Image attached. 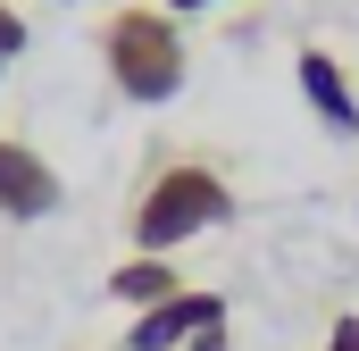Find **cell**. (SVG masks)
<instances>
[{
    "label": "cell",
    "mask_w": 359,
    "mask_h": 351,
    "mask_svg": "<svg viewBox=\"0 0 359 351\" xmlns=\"http://www.w3.org/2000/svg\"><path fill=\"white\" fill-rule=\"evenodd\" d=\"M226 218H234V184H226V168H209V159H159V168L134 184L126 243H134V251H159V260H176L184 243L217 234Z\"/></svg>",
    "instance_id": "obj_1"
},
{
    "label": "cell",
    "mask_w": 359,
    "mask_h": 351,
    "mask_svg": "<svg viewBox=\"0 0 359 351\" xmlns=\"http://www.w3.org/2000/svg\"><path fill=\"white\" fill-rule=\"evenodd\" d=\"M100 67H109V84L117 100H134V109H168L192 76V51H184V25L159 8V0H126V8H109L100 17Z\"/></svg>",
    "instance_id": "obj_2"
},
{
    "label": "cell",
    "mask_w": 359,
    "mask_h": 351,
    "mask_svg": "<svg viewBox=\"0 0 359 351\" xmlns=\"http://www.w3.org/2000/svg\"><path fill=\"white\" fill-rule=\"evenodd\" d=\"M67 201V184L59 168L34 151V143H17V134H0V218H17V226H34V218H50Z\"/></svg>",
    "instance_id": "obj_3"
},
{
    "label": "cell",
    "mask_w": 359,
    "mask_h": 351,
    "mask_svg": "<svg viewBox=\"0 0 359 351\" xmlns=\"http://www.w3.org/2000/svg\"><path fill=\"white\" fill-rule=\"evenodd\" d=\"M217 318H226V293L184 284L176 301H159V310H134V318H126V351H184L201 326H217Z\"/></svg>",
    "instance_id": "obj_4"
},
{
    "label": "cell",
    "mask_w": 359,
    "mask_h": 351,
    "mask_svg": "<svg viewBox=\"0 0 359 351\" xmlns=\"http://www.w3.org/2000/svg\"><path fill=\"white\" fill-rule=\"evenodd\" d=\"M292 76H301V100L318 109V126L351 143V134H359V92H351V76H343V59H334V51H318V42H301Z\"/></svg>",
    "instance_id": "obj_5"
},
{
    "label": "cell",
    "mask_w": 359,
    "mask_h": 351,
    "mask_svg": "<svg viewBox=\"0 0 359 351\" xmlns=\"http://www.w3.org/2000/svg\"><path fill=\"white\" fill-rule=\"evenodd\" d=\"M184 293V267L159 260V251H126V260L109 267V301L134 318V310H159V301H176Z\"/></svg>",
    "instance_id": "obj_6"
},
{
    "label": "cell",
    "mask_w": 359,
    "mask_h": 351,
    "mask_svg": "<svg viewBox=\"0 0 359 351\" xmlns=\"http://www.w3.org/2000/svg\"><path fill=\"white\" fill-rule=\"evenodd\" d=\"M17 51H25V17H17V8H8V0H0V67H8V59H17Z\"/></svg>",
    "instance_id": "obj_7"
},
{
    "label": "cell",
    "mask_w": 359,
    "mask_h": 351,
    "mask_svg": "<svg viewBox=\"0 0 359 351\" xmlns=\"http://www.w3.org/2000/svg\"><path fill=\"white\" fill-rule=\"evenodd\" d=\"M318 351H359V310H343V318L326 326V343H318Z\"/></svg>",
    "instance_id": "obj_8"
},
{
    "label": "cell",
    "mask_w": 359,
    "mask_h": 351,
    "mask_svg": "<svg viewBox=\"0 0 359 351\" xmlns=\"http://www.w3.org/2000/svg\"><path fill=\"white\" fill-rule=\"evenodd\" d=\"M184 351H234V343H226V318H217V326H201V335H192Z\"/></svg>",
    "instance_id": "obj_9"
},
{
    "label": "cell",
    "mask_w": 359,
    "mask_h": 351,
    "mask_svg": "<svg viewBox=\"0 0 359 351\" xmlns=\"http://www.w3.org/2000/svg\"><path fill=\"white\" fill-rule=\"evenodd\" d=\"M168 17H192V8H217V0H159Z\"/></svg>",
    "instance_id": "obj_10"
}]
</instances>
